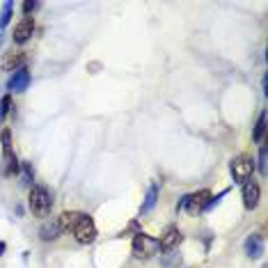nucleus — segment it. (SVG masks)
<instances>
[{
	"label": "nucleus",
	"mask_w": 268,
	"mask_h": 268,
	"mask_svg": "<svg viewBox=\"0 0 268 268\" xmlns=\"http://www.w3.org/2000/svg\"><path fill=\"white\" fill-rule=\"evenodd\" d=\"M28 204H30V211L37 218H46L51 206H53V200H51V193L44 186H32V191L28 195Z\"/></svg>",
	"instance_id": "1"
},
{
	"label": "nucleus",
	"mask_w": 268,
	"mask_h": 268,
	"mask_svg": "<svg viewBox=\"0 0 268 268\" xmlns=\"http://www.w3.org/2000/svg\"><path fill=\"white\" fill-rule=\"evenodd\" d=\"M229 172H232L236 184H245V181H250L252 172H255V161L250 156H236L229 163Z\"/></svg>",
	"instance_id": "2"
},
{
	"label": "nucleus",
	"mask_w": 268,
	"mask_h": 268,
	"mask_svg": "<svg viewBox=\"0 0 268 268\" xmlns=\"http://www.w3.org/2000/svg\"><path fill=\"white\" fill-rule=\"evenodd\" d=\"M73 236H76L78 243H83V245L94 243L96 225H94V220H92V215H87V213L80 215V220H78L76 227H73Z\"/></svg>",
	"instance_id": "3"
},
{
	"label": "nucleus",
	"mask_w": 268,
	"mask_h": 268,
	"mask_svg": "<svg viewBox=\"0 0 268 268\" xmlns=\"http://www.w3.org/2000/svg\"><path fill=\"white\" fill-rule=\"evenodd\" d=\"M158 250H161V248H158V241L151 238L149 234L137 232L135 236H133V255H135L137 259H142V257H151V255H156Z\"/></svg>",
	"instance_id": "4"
},
{
	"label": "nucleus",
	"mask_w": 268,
	"mask_h": 268,
	"mask_svg": "<svg viewBox=\"0 0 268 268\" xmlns=\"http://www.w3.org/2000/svg\"><path fill=\"white\" fill-rule=\"evenodd\" d=\"M241 197H243V206L248 208V211L257 208V204H259V200H262V188H259V184H255V181H245Z\"/></svg>",
	"instance_id": "5"
},
{
	"label": "nucleus",
	"mask_w": 268,
	"mask_h": 268,
	"mask_svg": "<svg viewBox=\"0 0 268 268\" xmlns=\"http://www.w3.org/2000/svg\"><path fill=\"white\" fill-rule=\"evenodd\" d=\"M208 200H211V191H200L195 193V195H186V208H188V213H200V211H204L208 204Z\"/></svg>",
	"instance_id": "6"
},
{
	"label": "nucleus",
	"mask_w": 268,
	"mask_h": 268,
	"mask_svg": "<svg viewBox=\"0 0 268 268\" xmlns=\"http://www.w3.org/2000/svg\"><path fill=\"white\" fill-rule=\"evenodd\" d=\"M32 32H35V21H32V16H25L23 21L14 25V44H25L32 37Z\"/></svg>",
	"instance_id": "7"
},
{
	"label": "nucleus",
	"mask_w": 268,
	"mask_h": 268,
	"mask_svg": "<svg viewBox=\"0 0 268 268\" xmlns=\"http://www.w3.org/2000/svg\"><path fill=\"white\" fill-rule=\"evenodd\" d=\"M28 85H30V71L25 69V67H21L18 71L12 73V78H9L7 87L12 89V92H23V89H28Z\"/></svg>",
	"instance_id": "8"
},
{
	"label": "nucleus",
	"mask_w": 268,
	"mask_h": 268,
	"mask_svg": "<svg viewBox=\"0 0 268 268\" xmlns=\"http://www.w3.org/2000/svg\"><path fill=\"white\" fill-rule=\"evenodd\" d=\"M181 232H179L177 227H167L165 232H163V236L158 238V248H161V250H172L174 245H179L181 243Z\"/></svg>",
	"instance_id": "9"
},
{
	"label": "nucleus",
	"mask_w": 268,
	"mask_h": 268,
	"mask_svg": "<svg viewBox=\"0 0 268 268\" xmlns=\"http://www.w3.org/2000/svg\"><path fill=\"white\" fill-rule=\"evenodd\" d=\"M245 255L250 257V259H259L264 255V236L250 234V236L245 238Z\"/></svg>",
	"instance_id": "10"
},
{
	"label": "nucleus",
	"mask_w": 268,
	"mask_h": 268,
	"mask_svg": "<svg viewBox=\"0 0 268 268\" xmlns=\"http://www.w3.org/2000/svg\"><path fill=\"white\" fill-rule=\"evenodd\" d=\"M23 62H25V55L21 51H16V53H7L5 60L0 62V67H2V71H18L23 67Z\"/></svg>",
	"instance_id": "11"
},
{
	"label": "nucleus",
	"mask_w": 268,
	"mask_h": 268,
	"mask_svg": "<svg viewBox=\"0 0 268 268\" xmlns=\"http://www.w3.org/2000/svg\"><path fill=\"white\" fill-rule=\"evenodd\" d=\"M80 211H65V213H60L58 218V225L62 232H73V227H76V222L80 220Z\"/></svg>",
	"instance_id": "12"
},
{
	"label": "nucleus",
	"mask_w": 268,
	"mask_h": 268,
	"mask_svg": "<svg viewBox=\"0 0 268 268\" xmlns=\"http://www.w3.org/2000/svg\"><path fill=\"white\" fill-rule=\"evenodd\" d=\"M60 234H62V229H60V225H58V218H51V220H46L42 225V229H39V236H42V241H55Z\"/></svg>",
	"instance_id": "13"
},
{
	"label": "nucleus",
	"mask_w": 268,
	"mask_h": 268,
	"mask_svg": "<svg viewBox=\"0 0 268 268\" xmlns=\"http://www.w3.org/2000/svg\"><path fill=\"white\" fill-rule=\"evenodd\" d=\"M156 202H158V181H154V184L149 186L147 197H144L142 206H140V213H149V211L156 206Z\"/></svg>",
	"instance_id": "14"
},
{
	"label": "nucleus",
	"mask_w": 268,
	"mask_h": 268,
	"mask_svg": "<svg viewBox=\"0 0 268 268\" xmlns=\"http://www.w3.org/2000/svg\"><path fill=\"white\" fill-rule=\"evenodd\" d=\"M264 135H266V113H262L259 119H257L255 131H252V140H255V142H262Z\"/></svg>",
	"instance_id": "15"
},
{
	"label": "nucleus",
	"mask_w": 268,
	"mask_h": 268,
	"mask_svg": "<svg viewBox=\"0 0 268 268\" xmlns=\"http://www.w3.org/2000/svg\"><path fill=\"white\" fill-rule=\"evenodd\" d=\"M12 9H14V2H12V0L2 2V12H0V30L9 25V21H12Z\"/></svg>",
	"instance_id": "16"
},
{
	"label": "nucleus",
	"mask_w": 268,
	"mask_h": 268,
	"mask_svg": "<svg viewBox=\"0 0 268 268\" xmlns=\"http://www.w3.org/2000/svg\"><path fill=\"white\" fill-rule=\"evenodd\" d=\"M9 108H12V96L5 94L0 99V117H7L9 115Z\"/></svg>",
	"instance_id": "17"
},
{
	"label": "nucleus",
	"mask_w": 268,
	"mask_h": 268,
	"mask_svg": "<svg viewBox=\"0 0 268 268\" xmlns=\"http://www.w3.org/2000/svg\"><path fill=\"white\" fill-rule=\"evenodd\" d=\"M266 161H268V151L266 147H262L259 149V172L262 174H266Z\"/></svg>",
	"instance_id": "18"
},
{
	"label": "nucleus",
	"mask_w": 268,
	"mask_h": 268,
	"mask_svg": "<svg viewBox=\"0 0 268 268\" xmlns=\"http://www.w3.org/2000/svg\"><path fill=\"white\" fill-rule=\"evenodd\" d=\"M37 7H39V2H23V14L30 16V12H35Z\"/></svg>",
	"instance_id": "19"
},
{
	"label": "nucleus",
	"mask_w": 268,
	"mask_h": 268,
	"mask_svg": "<svg viewBox=\"0 0 268 268\" xmlns=\"http://www.w3.org/2000/svg\"><path fill=\"white\" fill-rule=\"evenodd\" d=\"M23 170H25V177L32 181V167H30V163H23Z\"/></svg>",
	"instance_id": "20"
},
{
	"label": "nucleus",
	"mask_w": 268,
	"mask_h": 268,
	"mask_svg": "<svg viewBox=\"0 0 268 268\" xmlns=\"http://www.w3.org/2000/svg\"><path fill=\"white\" fill-rule=\"evenodd\" d=\"M5 248H7V245L2 243V241H0V255H2V252H5Z\"/></svg>",
	"instance_id": "21"
},
{
	"label": "nucleus",
	"mask_w": 268,
	"mask_h": 268,
	"mask_svg": "<svg viewBox=\"0 0 268 268\" xmlns=\"http://www.w3.org/2000/svg\"><path fill=\"white\" fill-rule=\"evenodd\" d=\"M0 135H2V133H0Z\"/></svg>",
	"instance_id": "22"
}]
</instances>
